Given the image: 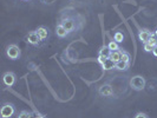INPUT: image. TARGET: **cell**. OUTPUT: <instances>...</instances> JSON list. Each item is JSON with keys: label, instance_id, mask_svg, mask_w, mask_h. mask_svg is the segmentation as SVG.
I'll return each instance as SVG.
<instances>
[{"label": "cell", "instance_id": "cell-1", "mask_svg": "<svg viewBox=\"0 0 157 118\" xmlns=\"http://www.w3.org/2000/svg\"><path fill=\"white\" fill-rule=\"evenodd\" d=\"M130 86L132 87L135 91H142L145 87V79L142 76H134L130 79Z\"/></svg>", "mask_w": 157, "mask_h": 118}, {"label": "cell", "instance_id": "cell-2", "mask_svg": "<svg viewBox=\"0 0 157 118\" xmlns=\"http://www.w3.org/2000/svg\"><path fill=\"white\" fill-rule=\"evenodd\" d=\"M16 112V109L13 106V104L11 103H5L2 106H1V110H0V115L2 118H11Z\"/></svg>", "mask_w": 157, "mask_h": 118}, {"label": "cell", "instance_id": "cell-3", "mask_svg": "<svg viewBox=\"0 0 157 118\" xmlns=\"http://www.w3.org/2000/svg\"><path fill=\"white\" fill-rule=\"evenodd\" d=\"M6 55H7L10 59H12V60H17L20 57V50H19V47L17 46V45H14V44L7 46V48H6Z\"/></svg>", "mask_w": 157, "mask_h": 118}, {"label": "cell", "instance_id": "cell-4", "mask_svg": "<svg viewBox=\"0 0 157 118\" xmlns=\"http://www.w3.org/2000/svg\"><path fill=\"white\" fill-rule=\"evenodd\" d=\"M60 24H62L64 27L67 30L69 33L77 30V24H76V21H75L72 18H64L63 20L60 21Z\"/></svg>", "mask_w": 157, "mask_h": 118}, {"label": "cell", "instance_id": "cell-5", "mask_svg": "<svg viewBox=\"0 0 157 118\" xmlns=\"http://www.w3.org/2000/svg\"><path fill=\"white\" fill-rule=\"evenodd\" d=\"M16 80H17V77L13 72H6V73H4V76H2V82H4V84L8 87L13 86V85L16 84Z\"/></svg>", "mask_w": 157, "mask_h": 118}, {"label": "cell", "instance_id": "cell-6", "mask_svg": "<svg viewBox=\"0 0 157 118\" xmlns=\"http://www.w3.org/2000/svg\"><path fill=\"white\" fill-rule=\"evenodd\" d=\"M154 34H155V33H152V32L149 31V30L143 29V30H140V32H138V39L141 40L143 44H147Z\"/></svg>", "mask_w": 157, "mask_h": 118}, {"label": "cell", "instance_id": "cell-7", "mask_svg": "<svg viewBox=\"0 0 157 118\" xmlns=\"http://www.w3.org/2000/svg\"><path fill=\"white\" fill-rule=\"evenodd\" d=\"M98 93L103 96V97H110V96L113 94V90H112L110 84H103L98 89Z\"/></svg>", "mask_w": 157, "mask_h": 118}, {"label": "cell", "instance_id": "cell-8", "mask_svg": "<svg viewBox=\"0 0 157 118\" xmlns=\"http://www.w3.org/2000/svg\"><path fill=\"white\" fill-rule=\"evenodd\" d=\"M27 41H29L31 45L37 46V45H39V43L41 41V39L39 38V36H38V33H37V32L31 31L29 34H27Z\"/></svg>", "mask_w": 157, "mask_h": 118}, {"label": "cell", "instance_id": "cell-9", "mask_svg": "<svg viewBox=\"0 0 157 118\" xmlns=\"http://www.w3.org/2000/svg\"><path fill=\"white\" fill-rule=\"evenodd\" d=\"M56 34H57L59 38H65V37L69 34V32H67V30L64 27L62 24L59 23L57 25V27H56Z\"/></svg>", "mask_w": 157, "mask_h": 118}, {"label": "cell", "instance_id": "cell-10", "mask_svg": "<svg viewBox=\"0 0 157 118\" xmlns=\"http://www.w3.org/2000/svg\"><path fill=\"white\" fill-rule=\"evenodd\" d=\"M36 32L38 33V36H39V38L41 40H46L47 37H48V30H47L46 27H44V26H40L38 27Z\"/></svg>", "mask_w": 157, "mask_h": 118}, {"label": "cell", "instance_id": "cell-11", "mask_svg": "<svg viewBox=\"0 0 157 118\" xmlns=\"http://www.w3.org/2000/svg\"><path fill=\"white\" fill-rule=\"evenodd\" d=\"M102 67H103V70H105V71H109V70H112V69H116V63L112 60V59H106L105 60V63L102 65Z\"/></svg>", "mask_w": 157, "mask_h": 118}, {"label": "cell", "instance_id": "cell-12", "mask_svg": "<svg viewBox=\"0 0 157 118\" xmlns=\"http://www.w3.org/2000/svg\"><path fill=\"white\" fill-rule=\"evenodd\" d=\"M110 59H112L115 63L121 62V60H122V51L119 50V51H113V52H111Z\"/></svg>", "mask_w": 157, "mask_h": 118}, {"label": "cell", "instance_id": "cell-13", "mask_svg": "<svg viewBox=\"0 0 157 118\" xmlns=\"http://www.w3.org/2000/svg\"><path fill=\"white\" fill-rule=\"evenodd\" d=\"M129 66H130V63H126V62H123V60H121V62L116 63V69L119 70V71L128 70V69H129Z\"/></svg>", "mask_w": 157, "mask_h": 118}, {"label": "cell", "instance_id": "cell-14", "mask_svg": "<svg viewBox=\"0 0 157 118\" xmlns=\"http://www.w3.org/2000/svg\"><path fill=\"white\" fill-rule=\"evenodd\" d=\"M110 55H111L110 48L104 45V46L99 50V55H103V57H105V58H110Z\"/></svg>", "mask_w": 157, "mask_h": 118}, {"label": "cell", "instance_id": "cell-15", "mask_svg": "<svg viewBox=\"0 0 157 118\" xmlns=\"http://www.w3.org/2000/svg\"><path fill=\"white\" fill-rule=\"evenodd\" d=\"M108 47L110 48L111 52H113V51H119L121 48H119V45H118L117 41H115V40H111L110 43L108 44Z\"/></svg>", "mask_w": 157, "mask_h": 118}, {"label": "cell", "instance_id": "cell-16", "mask_svg": "<svg viewBox=\"0 0 157 118\" xmlns=\"http://www.w3.org/2000/svg\"><path fill=\"white\" fill-rule=\"evenodd\" d=\"M113 40L117 41L118 44H119V43H123V40H124V34H123L122 32L117 31L115 33V36H113Z\"/></svg>", "mask_w": 157, "mask_h": 118}, {"label": "cell", "instance_id": "cell-17", "mask_svg": "<svg viewBox=\"0 0 157 118\" xmlns=\"http://www.w3.org/2000/svg\"><path fill=\"white\" fill-rule=\"evenodd\" d=\"M18 118H32V113L29 112V111H21V112L19 113Z\"/></svg>", "mask_w": 157, "mask_h": 118}, {"label": "cell", "instance_id": "cell-18", "mask_svg": "<svg viewBox=\"0 0 157 118\" xmlns=\"http://www.w3.org/2000/svg\"><path fill=\"white\" fill-rule=\"evenodd\" d=\"M122 60H123V62H126V63H130V55H129L128 52L122 51Z\"/></svg>", "mask_w": 157, "mask_h": 118}, {"label": "cell", "instance_id": "cell-19", "mask_svg": "<svg viewBox=\"0 0 157 118\" xmlns=\"http://www.w3.org/2000/svg\"><path fill=\"white\" fill-rule=\"evenodd\" d=\"M148 44H150L151 46H154V47L157 46V37L155 36V34H154V36H152V37H151V38L149 39Z\"/></svg>", "mask_w": 157, "mask_h": 118}, {"label": "cell", "instance_id": "cell-20", "mask_svg": "<svg viewBox=\"0 0 157 118\" xmlns=\"http://www.w3.org/2000/svg\"><path fill=\"white\" fill-rule=\"evenodd\" d=\"M143 45H144V51H145V52H148V53H150V52H152V50H154V46H151V45H150V44H148V43H147V44H143Z\"/></svg>", "mask_w": 157, "mask_h": 118}, {"label": "cell", "instance_id": "cell-21", "mask_svg": "<svg viewBox=\"0 0 157 118\" xmlns=\"http://www.w3.org/2000/svg\"><path fill=\"white\" fill-rule=\"evenodd\" d=\"M106 59H109V58H105V57H103V55H98V63L101 64V65H103V64L105 63Z\"/></svg>", "mask_w": 157, "mask_h": 118}, {"label": "cell", "instance_id": "cell-22", "mask_svg": "<svg viewBox=\"0 0 157 118\" xmlns=\"http://www.w3.org/2000/svg\"><path fill=\"white\" fill-rule=\"evenodd\" d=\"M135 118H148V116H147L145 113H143V112H138V113L135 116Z\"/></svg>", "mask_w": 157, "mask_h": 118}, {"label": "cell", "instance_id": "cell-23", "mask_svg": "<svg viewBox=\"0 0 157 118\" xmlns=\"http://www.w3.org/2000/svg\"><path fill=\"white\" fill-rule=\"evenodd\" d=\"M44 4H48V5H51V4H53L55 2V0H41Z\"/></svg>", "mask_w": 157, "mask_h": 118}, {"label": "cell", "instance_id": "cell-24", "mask_svg": "<svg viewBox=\"0 0 157 118\" xmlns=\"http://www.w3.org/2000/svg\"><path fill=\"white\" fill-rule=\"evenodd\" d=\"M152 55H155V57H157V46L154 47V50H152Z\"/></svg>", "mask_w": 157, "mask_h": 118}, {"label": "cell", "instance_id": "cell-25", "mask_svg": "<svg viewBox=\"0 0 157 118\" xmlns=\"http://www.w3.org/2000/svg\"><path fill=\"white\" fill-rule=\"evenodd\" d=\"M32 118H45V117H44L43 115H39V113H38V115H34Z\"/></svg>", "mask_w": 157, "mask_h": 118}, {"label": "cell", "instance_id": "cell-26", "mask_svg": "<svg viewBox=\"0 0 157 118\" xmlns=\"http://www.w3.org/2000/svg\"><path fill=\"white\" fill-rule=\"evenodd\" d=\"M154 33H155V36H156V37H157V29H156V30H155V32H154Z\"/></svg>", "mask_w": 157, "mask_h": 118}, {"label": "cell", "instance_id": "cell-27", "mask_svg": "<svg viewBox=\"0 0 157 118\" xmlns=\"http://www.w3.org/2000/svg\"><path fill=\"white\" fill-rule=\"evenodd\" d=\"M25 1H26V0H25Z\"/></svg>", "mask_w": 157, "mask_h": 118}]
</instances>
